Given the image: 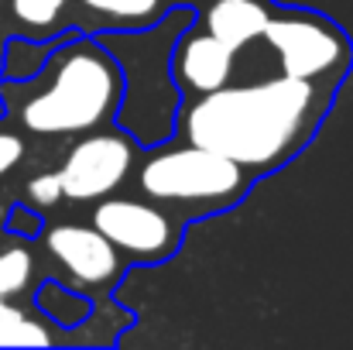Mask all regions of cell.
<instances>
[{
    "label": "cell",
    "instance_id": "10",
    "mask_svg": "<svg viewBox=\"0 0 353 350\" xmlns=\"http://www.w3.org/2000/svg\"><path fill=\"white\" fill-rule=\"evenodd\" d=\"M52 330L21 306L0 299V347H48Z\"/></svg>",
    "mask_w": 353,
    "mask_h": 350
},
{
    "label": "cell",
    "instance_id": "9",
    "mask_svg": "<svg viewBox=\"0 0 353 350\" xmlns=\"http://www.w3.org/2000/svg\"><path fill=\"white\" fill-rule=\"evenodd\" d=\"M271 7L264 0H213L206 10V31L227 41L234 52L247 48L254 38L264 35Z\"/></svg>",
    "mask_w": 353,
    "mask_h": 350
},
{
    "label": "cell",
    "instance_id": "7",
    "mask_svg": "<svg viewBox=\"0 0 353 350\" xmlns=\"http://www.w3.org/2000/svg\"><path fill=\"white\" fill-rule=\"evenodd\" d=\"M48 254L65 268V275L76 285L86 289H107L120 275V251L97 231L83 224H55L45 233Z\"/></svg>",
    "mask_w": 353,
    "mask_h": 350
},
{
    "label": "cell",
    "instance_id": "3",
    "mask_svg": "<svg viewBox=\"0 0 353 350\" xmlns=\"http://www.w3.org/2000/svg\"><path fill=\"white\" fill-rule=\"evenodd\" d=\"M144 196L158 203H179L189 210H216L230 206L247 189V168L234 158L210 151L203 144L154 151L137 175Z\"/></svg>",
    "mask_w": 353,
    "mask_h": 350
},
{
    "label": "cell",
    "instance_id": "5",
    "mask_svg": "<svg viewBox=\"0 0 353 350\" xmlns=\"http://www.w3.org/2000/svg\"><path fill=\"white\" fill-rule=\"evenodd\" d=\"M134 165V144L120 130H97L76 141L65 155L62 193L69 200H103L130 175Z\"/></svg>",
    "mask_w": 353,
    "mask_h": 350
},
{
    "label": "cell",
    "instance_id": "14",
    "mask_svg": "<svg viewBox=\"0 0 353 350\" xmlns=\"http://www.w3.org/2000/svg\"><path fill=\"white\" fill-rule=\"evenodd\" d=\"M41 309H45L59 327H76V323L86 316V302L76 299V295H69V292H62L59 285H45V289H41Z\"/></svg>",
    "mask_w": 353,
    "mask_h": 350
},
{
    "label": "cell",
    "instance_id": "8",
    "mask_svg": "<svg viewBox=\"0 0 353 350\" xmlns=\"http://www.w3.org/2000/svg\"><path fill=\"white\" fill-rule=\"evenodd\" d=\"M234 48L210 31H196L175 41L172 52V76L192 93H213L230 83L234 72Z\"/></svg>",
    "mask_w": 353,
    "mask_h": 350
},
{
    "label": "cell",
    "instance_id": "2",
    "mask_svg": "<svg viewBox=\"0 0 353 350\" xmlns=\"http://www.w3.org/2000/svg\"><path fill=\"white\" fill-rule=\"evenodd\" d=\"M41 86L21 100V124L34 134H79L107 124L123 97V76L103 45L72 41L48 59Z\"/></svg>",
    "mask_w": 353,
    "mask_h": 350
},
{
    "label": "cell",
    "instance_id": "6",
    "mask_svg": "<svg viewBox=\"0 0 353 350\" xmlns=\"http://www.w3.org/2000/svg\"><path fill=\"white\" fill-rule=\"evenodd\" d=\"M93 227L134 261H161L179 244V224L165 210L137 200L103 196L93 210Z\"/></svg>",
    "mask_w": 353,
    "mask_h": 350
},
{
    "label": "cell",
    "instance_id": "17",
    "mask_svg": "<svg viewBox=\"0 0 353 350\" xmlns=\"http://www.w3.org/2000/svg\"><path fill=\"white\" fill-rule=\"evenodd\" d=\"M10 231L14 233H34L38 231L34 213H28V210H14V213H10Z\"/></svg>",
    "mask_w": 353,
    "mask_h": 350
},
{
    "label": "cell",
    "instance_id": "13",
    "mask_svg": "<svg viewBox=\"0 0 353 350\" xmlns=\"http://www.w3.org/2000/svg\"><path fill=\"white\" fill-rule=\"evenodd\" d=\"M69 0H10L14 17L31 31H52Z\"/></svg>",
    "mask_w": 353,
    "mask_h": 350
},
{
    "label": "cell",
    "instance_id": "4",
    "mask_svg": "<svg viewBox=\"0 0 353 350\" xmlns=\"http://www.w3.org/2000/svg\"><path fill=\"white\" fill-rule=\"evenodd\" d=\"M261 38L278 55L281 76H292V79L316 83L319 76L340 72L350 59L347 38L326 17L305 14V10H285V14L271 10Z\"/></svg>",
    "mask_w": 353,
    "mask_h": 350
},
{
    "label": "cell",
    "instance_id": "12",
    "mask_svg": "<svg viewBox=\"0 0 353 350\" xmlns=\"http://www.w3.org/2000/svg\"><path fill=\"white\" fill-rule=\"evenodd\" d=\"M31 271H34V261L24 247L0 251V299H10V295L24 292L28 282H31Z\"/></svg>",
    "mask_w": 353,
    "mask_h": 350
},
{
    "label": "cell",
    "instance_id": "15",
    "mask_svg": "<svg viewBox=\"0 0 353 350\" xmlns=\"http://www.w3.org/2000/svg\"><path fill=\"white\" fill-rule=\"evenodd\" d=\"M62 196H65V193H62V175H59V172H41V175H34V179L28 182V200H31L34 206H41V210L55 206Z\"/></svg>",
    "mask_w": 353,
    "mask_h": 350
},
{
    "label": "cell",
    "instance_id": "11",
    "mask_svg": "<svg viewBox=\"0 0 353 350\" xmlns=\"http://www.w3.org/2000/svg\"><path fill=\"white\" fill-rule=\"evenodd\" d=\"M86 10L100 14V17H110L117 24H151L158 14H161V0H79Z\"/></svg>",
    "mask_w": 353,
    "mask_h": 350
},
{
    "label": "cell",
    "instance_id": "16",
    "mask_svg": "<svg viewBox=\"0 0 353 350\" xmlns=\"http://www.w3.org/2000/svg\"><path fill=\"white\" fill-rule=\"evenodd\" d=\"M21 158H24V141L10 130H0V175L10 172Z\"/></svg>",
    "mask_w": 353,
    "mask_h": 350
},
{
    "label": "cell",
    "instance_id": "1",
    "mask_svg": "<svg viewBox=\"0 0 353 350\" xmlns=\"http://www.w3.org/2000/svg\"><path fill=\"white\" fill-rule=\"evenodd\" d=\"M319 90L312 79L274 76L203 93L185 114V141L234 158L243 168H278L312 134L319 120Z\"/></svg>",
    "mask_w": 353,
    "mask_h": 350
},
{
    "label": "cell",
    "instance_id": "18",
    "mask_svg": "<svg viewBox=\"0 0 353 350\" xmlns=\"http://www.w3.org/2000/svg\"><path fill=\"white\" fill-rule=\"evenodd\" d=\"M0 114H3V107H0Z\"/></svg>",
    "mask_w": 353,
    "mask_h": 350
}]
</instances>
